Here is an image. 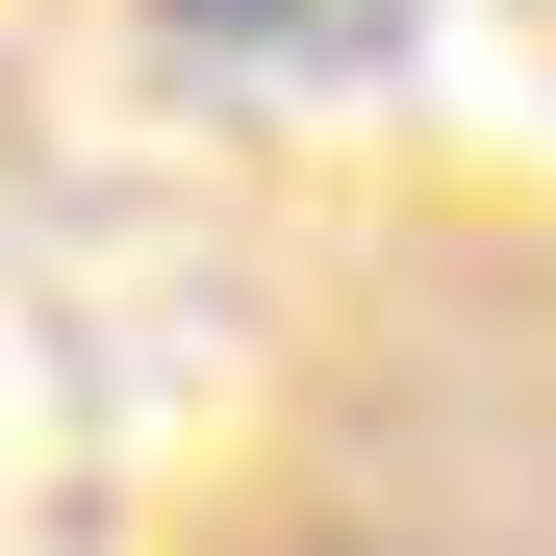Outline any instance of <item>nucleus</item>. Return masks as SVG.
I'll use <instances>...</instances> for the list:
<instances>
[{
    "label": "nucleus",
    "mask_w": 556,
    "mask_h": 556,
    "mask_svg": "<svg viewBox=\"0 0 556 556\" xmlns=\"http://www.w3.org/2000/svg\"><path fill=\"white\" fill-rule=\"evenodd\" d=\"M203 26H278V0H203Z\"/></svg>",
    "instance_id": "f257e3e1"
}]
</instances>
